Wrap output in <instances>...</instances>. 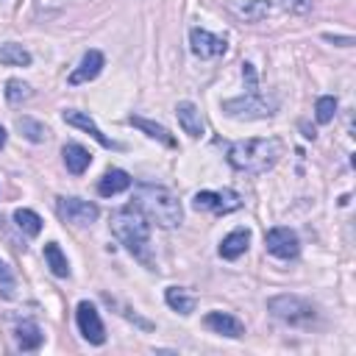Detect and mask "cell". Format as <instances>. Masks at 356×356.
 Returning a JSON list of instances; mask_svg holds the SVG:
<instances>
[{
    "instance_id": "obj_1",
    "label": "cell",
    "mask_w": 356,
    "mask_h": 356,
    "mask_svg": "<svg viewBox=\"0 0 356 356\" xmlns=\"http://www.w3.org/2000/svg\"><path fill=\"white\" fill-rule=\"evenodd\" d=\"M286 145L278 136H264V139H239L228 147V164L239 172L248 175H261L267 170H273L281 156H284Z\"/></svg>"
},
{
    "instance_id": "obj_2",
    "label": "cell",
    "mask_w": 356,
    "mask_h": 356,
    "mask_svg": "<svg viewBox=\"0 0 356 356\" xmlns=\"http://www.w3.org/2000/svg\"><path fill=\"white\" fill-rule=\"evenodd\" d=\"M134 206L147 217V222H156L161 228H175L184 220L181 200L159 184H139L134 192Z\"/></svg>"
},
{
    "instance_id": "obj_3",
    "label": "cell",
    "mask_w": 356,
    "mask_h": 356,
    "mask_svg": "<svg viewBox=\"0 0 356 356\" xmlns=\"http://www.w3.org/2000/svg\"><path fill=\"white\" fill-rule=\"evenodd\" d=\"M111 231L139 261H145L147 267L153 264L150 261V222L136 206L117 209L111 214Z\"/></svg>"
},
{
    "instance_id": "obj_4",
    "label": "cell",
    "mask_w": 356,
    "mask_h": 356,
    "mask_svg": "<svg viewBox=\"0 0 356 356\" xmlns=\"http://www.w3.org/2000/svg\"><path fill=\"white\" fill-rule=\"evenodd\" d=\"M275 108H278V100L261 92H248V95L222 100V111L234 120H264V117H273Z\"/></svg>"
},
{
    "instance_id": "obj_5",
    "label": "cell",
    "mask_w": 356,
    "mask_h": 356,
    "mask_svg": "<svg viewBox=\"0 0 356 356\" xmlns=\"http://www.w3.org/2000/svg\"><path fill=\"white\" fill-rule=\"evenodd\" d=\"M267 312L289 325H309L317 317L314 306L300 295H275L267 300Z\"/></svg>"
},
{
    "instance_id": "obj_6",
    "label": "cell",
    "mask_w": 356,
    "mask_h": 356,
    "mask_svg": "<svg viewBox=\"0 0 356 356\" xmlns=\"http://www.w3.org/2000/svg\"><path fill=\"white\" fill-rule=\"evenodd\" d=\"M242 206V197L234 189H203L195 192L192 209L195 211H214V214H228Z\"/></svg>"
},
{
    "instance_id": "obj_7",
    "label": "cell",
    "mask_w": 356,
    "mask_h": 356,
    "mask_svg": "<svg viewBox=\"0 0 356 356\" xmlns=\"http://www.w3.org/2000/svg\"><path fill=\"white\" fill-rule=\"evenodd\" d=\"M56 209H58V217L64 222H72V225H92L100 214V209L95 203L81 200V197H58Z\"/></svg>"
},
{
    "instance_id": "obj_8",
    "label": "cell",
    "mask_w": 356,
    "mask_h": 356,
    "mask_svg": "<svg viewBox=\"0 0 356 356\" xmlns=\"http://www.w3.org/2000/svg\"><path fill=\"white\" fill-rule=\"evenodd\" d=\"M264 245H267V253H273L275 259H295L300 253V239L292 228H284V225H275L264 234Z\"/></svg>"
},
{
    "instance_id": "obj_9",
    "label": "cell",
    "mask_w": 356,
    "mask_h": 356,
    "mask_svg": "<svg viewBox=\"0 0 356 356\" xmlns=\"http://www.w3.org/2000/svg\"><path fill=\"white\" fill-rule=\"evenodd\" d=\"M75 320H78V331L86 342L92 345H103L106 342V328H103V320L97 314V309L89 303V300H81L78 309H75Z\"/></svg>"
},
{
    "instance_id": "obj_10",
    "label": "cell",
    "mask_w": 356,
    "mask_h": 356,
    "mask_svg": "<svg viewBox=\"0 0 356 356\" xmlns=\"http://www.w3.org/2000/svg\"><path fill=\"white\" fill-rule=\"evenodd\" d=\"M189 44H192V53L197 58H217L228 50V42L222 36L209 33L206 28H192L189 31Z\"/></svg>"
},
{
    "instance_id": "obj_11",
    "label": "cell",
    "mask_w": 356,
    "mask_h": 356,
    "mask_svg": "<svg viewBox=\"0 0 356 356\" xmlns=\"http://www.w3.org/2000/svg\"><path fill=\"white\" fill-rule=\"evenodd\" d=\"M103 64H106V58H103V53L100 50H86L83 53V58L78 61V67L70 72V86H78V83H89V81H95L97 75H100V70H103Z\"/></svg>"
},
{
    "instance_id": "obj_12",
    "label": "cell",
    "mask_w": 356,
    "mask_h": 356,
    "mask_svg": "<svg viewBox=\"0 0 356 356\" xmlns=\"http://www.w3.org/2000/svg\"><path fill=\"white\" fill-rule=\"evenodd\" d=\"M203 325H206L209 331H214V334H220V337H231V339H239V337L245 334L242 320H236V317L228 314V312H209V314L203 317Z\"/></svg>"
},
{
    "instance_id": "obj_13",
    "label": "cell",
    "mask_w": 356,
    "mask_h": 356,
    "mask_svg": "<svg viewBox=\"0 0 356 356\" xmlns=\"http://www.w3.org/2000/svg\"><path fill=\"white\" fill-rule=\"evenodd\" d=\"M61 117H64V122H67V125H75V128L86 131V134H89V136H92L97 145H103V147H120L117 142H111V139H108V136H106V134H103V131L95 125V120H92L86 111H75V108H67Z\"/></svg>"
},
{
    "instance_id": "obj_14",
    "label": "cell",
    "mask_w": 356,
    "mask_h": 356,
    "mask_svg": "<svg viewBox=\"0 0 356 356\" xmlns=\"http://www.w3.org/2000/svg\"><path fill=\"white\" fill-rule=\"evenodd\" d=\"M175 117H178V125L184 128V134H189L192 139L203 136V120H200V111H197L195 103L181 100V103L175 106Z\"/></svg>"
},
{
    "instance_id": "obj_15",
    "label": "cell",
    "mask_w": 356,
    "mask_h": 356,
    "mask_svg": "<svg viewBox=\"0 0 356 356\" xmlns=\"http://www.w3.org/2000/svg\"><path fill=\"white\" fill-rule=\"evenodd\" d=\"M61 156H64V167H67L72 175L86 172L89 164H92V153H89L83 145H78V142H67V145L61 147Z\"/></svg>"
},
{
    "instance_id": "obj_16",
    "label": "cell",
    "mask_w": 356,
    "mask_h": 356,
    "mask_svg": "<svg viewBox=\"0 0 356 356\" xmlns=\"http://www.w3.org/2000/svg\"><path fill=\"white\" fill-rule=\"evenodd\" d=\"M14 339H17L19 350H39L44 334H42V328L33 320H19L17 328H14Z\"/></svg>"
},
{
    "instance_id": "obj_17",
    "label": "cell",
    "mask_w": 356,
    "mask_h": 356,
    "mask_svg": "<svg viewBox=\"0 0 356 356\" xmlns=\"http://www.w3.org/2000/svg\"><path fill=\"white\" fill-rule=\"evenodd\" d=\"M131 186V175L125 172V170H117V167H111V170H106L103 172V178L97 181V195H103V197H111V195H120V192H125Z\"/></svg>"
},
{
    "instance_id": "obj_18",
    "label": "cell",
    "mask_w": 356,
    "mask_h": 356,
    "mask_svg": "<svg viewBox=\"0 0 356 356\" xmlns=\"http://www.w3.org/2000/svg\"><path fill=\"white\" fill-rule=\"evenodd\" d=\"M248 245H250V231L248 228H236V231H231L220 242V256L228 259V261H234V259H239L248 250Z\"/></svg>"
},
{
    "instance_id": "obj_19",
    "label": "cell",
    "mask_w": 356,
    "mask_h": 356,
    "mask_svg": "<svg viewBox=\"0 0 356 356\" xmlns=\"http://www.w3.org/2000/svg\"><path fill=\"white\" fill-rule=\"evenodd\" d=\"M270 8H273V0H245V3H231V11L239 17V19H245V22H259V19H264L267 14H270Z\"/></svg>"
},
{
    "instance_id": "obj_20",
    "label": "cell",
    "mask_w": 356,
    "mask_h": 356,
    "mask_svg": "<svg viewBox=\"0 0 356 356\" xmlns=\"http://www.w3.org/2000/svg\"><path fill=\"white\" fill-rule=\"evenodd\" d=\"M164 300H167V306L172 309V312H178V314H192L195 312V306H197V298L192 295V292H186L184 286H167L164 289Z\"/></svg>"
},
{
    "instance_id": "obj_21",
    "label": "cell",
    "mask_w": 356,
    "mask_h": 356,
    "mask_svg": "<svg viewBox=\"0 0 356 356\" xmlns=\"http://www.w3.org/2000/svg\"><path fill=\"white\" fill-rule=\"evenodd\" d=\"M128 122H131V125H136L139 131H145L150 139H159L161 145L175 147V136H172L164 125H159V122H153V120H145V117H136V114H131V117H128Z\"/></svg>"
},
{
    "instance_id": "obj_22",
    "label": "cell",
    "mask_w": 356,
    "mask_h": 356,
    "mask_svg": "<svg viewBox=\"0 0 356 356\" xmlns=\"http://www.w3.org/2000/svg\"><path fill=\"white\" fill-rule=\"evenodd\" d=\"M42 253H44V261L56 278H70V261H67L64 250L58 248V242H47Z\"/></svg>"
},
{
    "instance_id": "obj_23",
    "label": "cell",
    "mask_w": 356,
    "mask_h": 356,
    "mask_svg": "<svg viewBox=\"0 0 356 356\" xmlns=\"http://www.w3.org/2000/svg\"><path fill=\"white\" fill-rule=\"evenodd\" d=\"M0 64H6V67H28L31 64V53L17 42H6V44H0Z\"/></svg>"
},
{
    "instance_id": "obj_24",
    "label": "cell",
    "mask_w": 356,
    "mask_h": 356,
    "mask_svg": "<svg viewBox=\"0 0 356 356\" xmlns=\"http://www.w3.org/2000/svg\"><path fill=\"white\" fill-rule=\"evenodd\" d=\"M17 131H19L28 142H44V139L50 136L47 125L39 122V120H33V117H19V120H17Z\"/></svg>"
},
{
    "instance_id": "obj_25",
    "label": "cell",
    "mask_w": 356,
    "mask_h": 356,
    "mask_svg": "<svg viewBox=\"0 0 356 356\" xmlns=\"http://www.w3.org/2000/svg\"><path fill=\"white\" fill-rule=\"evenodd\" d=\"M14 222L25 236H39V231H42V217L36 211H31V209H17L14 211Z\"/></svg>"
},
{
    "instance_id": "obj_26",
    "label": "cell",
    "mask_w": 356,
    "mask_h": 356,
    "mask_svg": "<svg viewBox=\"0 0 356 356\" xmlns=\"http://www.w3.org/2000/svg\"><path fill=\"white\" fill-rule=\"evenodd\" d=\"M31 95H33V89H31L25 81H19V78L6 81V100H8L11 106H19V103L31 100Z\"/></svg>"
},
{
    "instance_id": "obj_27",
    "label": "cell",
    "mask_w": 356,
    "mask_h": 356,
    "mask_svg": "<svg viewBox=\"0 0 356 356\" xmlns=\"http://www.w3.org/2000/svg\"><path fill=\"white\" fill-rule=\"evenodd\" d=\"M334 114H337V97H331V95L317 97V103H314V120L320 125H325V122L334 120Z\"/></svg>"
},
{
    "instance_id": "obj_28",
    "label": "cell",
    "mask_w": 356,
    "mask_h": 356,
    "mask_svg": "<svg viewBox=\"0 0 356 356\" xmlns=\"http://www.w3.org/2000/svg\"><path fill=\"white\" fill-rule=\"evenodd\" d=\"M314 0H281V8L289 14H309Z\"/></svg>"
},
{
    "instance_id": "obj_29",
    "label": "cell",
    "mask_w": 356,
    "mask_h": 356,
    "mask_svg": "<svg viewBox=\"0 0 356 356\" xmlns=\"http://www.w3.org/2000/svg\"><path fill=\"white\" fill-rule=\"evenodd\" d=\"M242 78H245V86H248V92H259V83H256V70H253V64H242Z\"/></svg>"
},
{
    "instance_id": "obj_30",
    "label": "cell",
    "mask_w": 356,
    "mask_h": 356,
    "mask_svg": "<svg viewBox=\"0 0 356 356\" xmlns=\"http://www.w3.org/2000/svg\"><path fill=\"white\" fill-rule=\"evenodd\" d=\"M0 284H3V286H11V284H14V273H11V267H8L3 259H0Z\"/></svg>"
},
{
    "instance_id": "obj_31",
    "label": "cell",
    "mask_w": 356,
    "mask_h": 356,
    "mask_svg": "<svg viewBox=\"0 0 356 356\" xmlns=\"http://www.w3.org/2000/svg\"><path fill=\"white\" fill-rule=\"evenodd\" d=\"M325 39L334 42V44H339V47H350V44H353V36H334V33H325Z\"/></svg>"
},
{
    "instance_id": "obj_32",
    "label": "cell",
    "mask_w": 356,
    "mask_h": 356,
    "mask_svg": "<svg viewBox=\"0 0 356 356\" xmlns=\"http://www.w3.org/2000/svg\"><path fill=\"white\" fill-rule=\"evenodd\" d=\"M300 128H303V136H306V139H314V136H317V134H314V128H309L306 122H303Z\"/></svg>"
},
{
    "instance_id": "obj_33",
    "label": "cell",
    "mask_w": 356,
    "mask_h": 356,
    "mask_svg": "<svg viewBox=\"0 0 356 356\" xmlns=\"http://www.w3.org/2000/svg\"><path fill=\"white\" fill-rule=\"evenodd\" d=\"M6 136H8V134H6V128L0 125V150H3V145H6Z\"/></svg>"
}]
</instances>
